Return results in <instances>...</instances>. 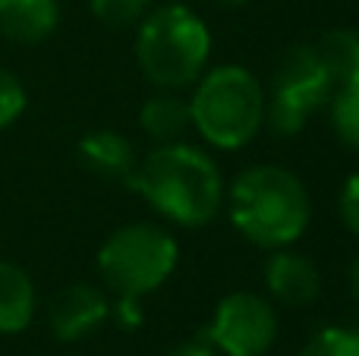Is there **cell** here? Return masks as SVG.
Instances as JSON below:
<instances>
[{
	"label": "cell",
	"instance_id": "44dd1931",
	"mask_svg": "<svg viewBox=\"0 0 359 356\" xmlns=\"http://www.w3.org/2000/svg\"><path fill=\"white\" fill-rule=\"evenodd\" d=\"M170 356H217V350L211 347V341L202 334V338H196V341H183L180 347L170 350Z\"/></svg>",
	"mask_w": 359,
	"mask_h": 356
},
{
	"label": "cell",
	"instance_id": "ffe728a7",
	"mask_svg": "<svg viewBox=\"0 0 359 356\" xmlns=\"http://www.w3.org/2000/svg\"><path fill=\"white\" fill-rule=\"evenodd\" d=\"M114 315L123 328H139L142 325V309H139V300L136 296H120L117 306H114Z\"/></svg>",
	"mask_w": 359,
	"mask_h": 356
},
{
	"label": "cell",
	"instance_id": "8992f818",
	"mask_svg": "<svg viewBox=\"0 0 359 356\" xmlns=\"http://www.w3.org/2000/svg\"><path fill=\"white\" fill-rule=\"evenodd\" d=\"M331 85L316 44H297L280 57L271 76V98L265 101V120L278 136H297L322 104H328Z\"/></svg>",
	"mask_w": 359,
	"mask_h": 356
},
{
	"label": "cell",
	"instance_id": "277c9868",
	"mask_svg": "<svg viewBox=\"0 0 359 356\" xmlns=\"http://www.w3.org/2000/svg\"><path fill=\"white\" fill-rule=\"evenodd\" d=\"M189 117L215 149H243L265 126V88L246 67L224 63L196 79Z\"/></svg>",
	"mask_w": 359,
	"mask_h": 356
},
{
	"label": "cell",
	"instance_id": "30bf717a",
	"mask_svg": "<svg viewBox=\"0 0 359 356\" xmlns=\"http://www.w3.org/2000/svg\"><path fill=\"white\" fill-rule=\"evenodd\" d=\"M79 161L101 180H130L136 170V149L114 130H95L79 139Z\"/></svg>",
	"mask_w": 359,
	"mask_h": 356
},
{
	"label": "cell",
	"instance_id": "ac0fdd59",
	"mask_svg": "<svg viewBox=\"0 0 359 356\" xmlns=\"http://www.w3.org/2000/svg\"><path fill=\"white\" fill-rule=\"evenodd\" d=\"M25 88L22 82L16 79L13 73L0 69V130H6L10 123H16L25 111Z\"/></svg>",
	"mask_w": 359,
	"mask_h": 356
},
{
	"label": "cell",
	"instance_id": "9a60e30c",
	"mask_svg": "<svg viewBox=\"0 0 359 356\" xmlns=\"http://www.w3.org/2000/svg\"><path fill=\"white\" fill-rule=\"evenodd\" d=\"M331 126L337 139L350 149H359V82L341 85L331 92Z\"/></svg>",
	"mask_w": 359,
	"mask_h": 356
},
{
	"label": "cell",
	"instance_id": "2e32d148",
	"mask_svg": "<svg viewBox=\"0 0 359 356\" xmlns=\"http://www.w3.org/2000/svg\"><path fill=\"white\" fill-rule=\"evenodd\" d=\"M299 356H359V331L356 328H341V325L318 328L306 341Z\"/></svg>",
	"mask_w": 359,
	"mask_h": 356
},
{
	"label": "cell",
	"instance_id": "5bb4252c",
	"mask_svg": "<svg viewBox=\"0 0 359 356\" xmlns=\"http://www.w3.org/2000/svg\"><path fill=\"white\" fill-rule=\"evenodd\" d=\"M316 54L334 88L359 82V32L356 29L325 32L322 41L316 44Z\"/></svg>",
	"mask_w": 359,
	"mask_h": 356
},
{
	"label": "cell",
	"instance_id": "d6986e66",
	"mask_svg": "<svg viewBox=\"0 0 359 356\" xmlns=\"http://www.w3.org/2000/svg\"><path fill=\"white\" fill-rule=\"evenodd\" d=\"M337 212H341V221L353 237H359V174L347 177L341 189V199H337Z\"/></svg>",
	"mask_w": 359,
	"mask_h": 356
},
{
	"label": "cell",
	"instance_id": "603a6c76",
	"mask_svg": "<svg viewBox=\"0 0 359 356\" xmlns=\"http://www.w3.org/2000/svg\"><path fill=\"white\" fill-rule=\"evenodd\" d=\"M224 4H246V0H224Z\"/></svg>",
	"mask_w": 359,
	"mask_h": 356
},
{
	"label": "cell",
	"instance_id": "6da1fadb",
	"mask_svg": "<svg viewBox=\"0 0 359 356\" xmlns=\"http://www.w3.org/2000/svg\"><path fill=\"white\" fill-rule=\"evenodd\" d=\"M130 186L168 221L202 227L224 205V180L215 158L189 142H161L136 164Z\"/></svg>",
	"mask_w": 359,
	"mask_h": 356
},
{
	"label": "cell",
	"instance_id": "3957f363",
	"mask_svg": "<svg viewBox=\"0 0 359 356\" xmlns=\"http://www.w3.org/2000/svg\"><path fill=\"white\" fill-rule=\"evenodd\" d=\"M211 57V32L198 13L183 4H164L145 13L136 35L142 76L164 92L196 85Z\"/></svg>",
	"mask_w": 359,
	"mask_h": 356
},
{
	"label": "cell",
	"instance_id": "e0dca14e",
	"mask_svg": "<svg viewBox=\"0 0 359 356\" xmlns=\"http://www.w3.org/2000/svg\"><path fill=\"white\" fill-rule=\"evenodd\" d=\"M151 0H92V13L107 29H130L142 22Z\"/></svg>",
	"mask_w": 359,
	"mask_h": 356
},
{
	"label": "cell",
	"instance_id": "9c48e42d",
	"mask_svg": "<svg viewBox=\"0 0 359 356\" xmlns=\"http://www.w3.org/2000/svg\"><path fill=\"white\" fill-rule=\"evenodd\" d=\"M265 287L278 303L299 309L322 294V275L309 256L284 246L265 262Z\"/></svg>",
	"mask_w": 359,
	"mask_h": 356
},
{
	"label": "cell",
	"instance_id": "ba28073f",
	"mask_svg": "<svg viewBox=\"0 0 359 356\" xmlns=\"http://www.w3.org/2000/svg\"><path fill=\"white\" fill-rule=\"evenodd\" d=\"M111 315V303H107L104 290L92 287V284H69L50 300L48 322L57 341H82L92 331H98Z\"/></svg>",
	"mask_w": 359,
	"mask_h": 356
},
{
	"label": "cell",
	"instance_id": "5b68a950",
	"mask_svg": "<svg viewBox=\"0 0 359 356\" xmlns=\"http://www.w3.org/2000/svg\"><path fill=\"white\" fill-rule=\"evenodd\" d=\"M180 246L174 233L158 224H126L114 231L98 249V275L117 296L158 290L177 268Z\"/></svg>",
	"mask_w": 359,
	"mask_h": 356
},
{
	"label": "cell",
	"instance_id": "7402d4cb",
	"mask_svg": "<svg viewBox=\"0 0 359 356\" xmlns=\"http://www.w3.org/2000/svg\"><path fill=\"white\" fill-rule=\"evenodd\" d=\"M347 287H350V296H353V303L359 306V256L350 262V271H347Z\"/></svg>",
	"mask_w": 359,
	"mask_h": 356
},
{
	"label": "cell",
	"instance_id": "4fadbf2b",
	"mask_svg": "<svg viewBox=\"0 0 359 356\" xmlns=\"http://www.w3.org/2000/svg\"><path fill=\"white\" fill-rule=\"evenodd\" d=\"M139 126L158 142H180V136L192 126L189 101L170 92L151 95L139 111Z\"/></svg>",
	"mask_w": 359,
	"mask_h": 356
},
{
	"label": "cell",
	"instance_id": "7a4b0ae2",
	"mask_svg": "<svg viewBox=\"0 0 359 356\" xmlns=\"http://www.w3.org/2000/svg\"><path fill=\"white\" fill-rule=\"evenodd\" d=\"M227 212L249 243L262 249H284L306 233L312 199L293 170L255 164L233 177L227 189Z\"/></svg>",
	"mask_w": 359,
	"mask_h": 356
},
{
	"label": "cell",
	"instance_id": "52a82bcc",
	"mask_svg": "<svg viewBox=\"0 0 359 356\" xmlns=\"http://www.w3.org/2000/svg\"><path fill=\"white\" fill-rule=\"evenodd\" d=\"M205 338L224 356H262L278 338V313L265 296L236 290L217 303Z\"/></svg>",
	"mask_w": 359,
	"mask_h": 356
},
{
	"label": "cell",
	"instance_id": "8fae6325",
	"mask_svg": "<svg viewBox=\"0 0 359 356\" xmlns=\"http://www.w3.org/2000/svg\"><path fill=\"white\" fill-rule=\"evenodd\" d=\"M57 22H60L57 0H0V32L13 41H44L54 35Z\"/></svg>",
	"mask_w": 359,
	"mask_h": 356
},
{
	"label": "cell",
	"instance_id": "7c38bea8",
	"mask_svg": "<svg viewBox=\"0 0 359 356\" xmlns=\"http://www.w3.org/2000/svg\"><path fill=\"white\" fill-rule=\"evenodd\" d=\"M35 319V284L19 265L0 262V334H19Z\"/></svg>",
	"mask_w": 359,
	"mask_h": 356
}]
</instances>
